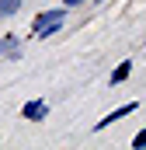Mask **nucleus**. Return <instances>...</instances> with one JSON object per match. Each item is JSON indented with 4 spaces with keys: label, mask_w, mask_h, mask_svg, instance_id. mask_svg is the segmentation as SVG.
Wrapping results in <instances>:
<instances>
[{
    "label": "nucleus",
    "mask_w": 146,
    "mask_h": 150,
    "mask_svg": "<svg viewBox=\"0 0 146 150\" xmlns=\"http://www.w3.org/2000/svg\"><path fill=\"white\" fill-rule=\"evenodd\" d=\"M66 14H70V7L63 4V7H49V11H42V14H35V21H32V35L35 38H52L63 25H66Z\"/></svg>",
    "instance_id": "obj_1"
},
{
    "label": "nucleus",
    "mask_w": 146,
    "mask_h": 150,
    "mask_svg": "<svg viewBox=\"0 0 146 150\" xmlns=\"http://www.w3.org/2000/svg\"><path fill=\"white\" fill-rule=\"evenodd\" d=\"M21 115H25L28 122H45V115H49L45 98H32V101H25V105H21Z\"/></svg>",
    "instance_id": "obj_2"
},
{
    "label": "nucleus",
    "mask_w": 146,
    "mask_h": 150,
    "mask_svg": "<svg viewBox=\"0 0 146 150\" xmlns=\"http://www.w3.org/2000/svg\"><path fill=\"white\" fill-rule=\"evenodd\" d=\"M136 108H139L136 101H129V105H118V108H111V112L105 115V119H101L98 126H94V133H101V129H108L111 122H118V119H125V115H132V112H136Z\"/></svg>",
    "instance_id": "obj_3"
},
{
    "label": "nucleus",
    "mask_w": 146,
    "mask_h": 150,
    "mask_svg": "<svg viewBox=\"0 0 146 150\" xmlns=\"http://www.w3.org/2000/svg\"><path fill=\"white\" fill-rule=\"evenodd\" d=\"M21 56V38L18 35H0V59H18Z\"/></svg>",
    "instance_id": "obj_4"
},
{
    "label": "nucleus",
    "mask_w": 146,
    "mask_h": 150,
    "mask_svg": "<svg viewBox=\"0 0 146 150\" xmlns=\"http://www.w3.org/2000/svg\"><path fill=\"white\" fill-rule=\"evenodd\" d=\"M129 74H132V59H122V63H118V67L111 70V77H108V84H111V87H118L122 80H129Z\"/></svg>",
    "instance_id": "obj_5"
},
{
    "label": "nucleus",
    "mask_w": 146,
    "mask_h": 150,
    "mask_svg": "<svg viewBox=\"0 0 146 150\" xmlns=\"http://www.w3.org/2000/svg\"><path fill=\"white\" fill-rule=\"evenodd\" d=\"M21 11V0H0V18H14Z\"/></svg>",
    "instance_id": "obj_6"
},
{
    "label": "nucleus",
    "mask_w": 146,
    "mask_h": 150,
    "mask_svg": "<svg viewBox=\"0 0 146 150\" xmlns=\"http://www.w3.org/2000/svg\"><path fill=\"white\" fill-rule=\"evenodd\" d=\"M132 147H136V150H143V147H146V129H139V133H136V140H132Z\"/></svg>",
    "instance_id": "obj_7"
},
{
    "label": "nucleus",
    "mask_w": 146,
    "mask_h": 150,
    "mask_svg": "<svg viewBox=\"0 0 146 150\" xmlns=\"http://www.w3.org/2000/svg\"><path fill=\"white\" fill-rule=\"evenodd\" d=\"M63 4H66L70 11H77V7H84V4H91V0H63Z\"/></svg>",
    "instance_id": "obj_8"
},
{
    "label": "nucleus",
    "mask_w": 146,
    "mask_h": 150,
    "mask_svg": "<svg viewBox=\"0 0 146 150\" xmlns=\"http://www.w3.org/2000/svg\"><path fill=\"white\" fill-rule=\"evenodd\" d=\"M94 4H105V0H94Z\"/></svg>",
    "instance_id": "obj_9"
}]
</instances>
